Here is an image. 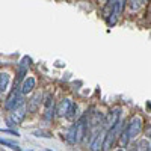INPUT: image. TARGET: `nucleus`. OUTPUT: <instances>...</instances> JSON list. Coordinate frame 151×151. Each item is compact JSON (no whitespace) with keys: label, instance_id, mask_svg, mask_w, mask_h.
Here are the masks:
<instances>
[{"label":"nucleus","instance_id":"f257e3e1","mask_svg":"<svg viewBox=\"0 0 151 151\" xmlns=\"http://www.w3.org/2000/svg\"><path fill=\"white\" fill-rule=\"evenodd\" d=\"M27 106H26V103L24 104H21L20 107H17V109H14L11 112V115L9 116H6V124L9 125V127H15V125H18V124H21L23 122V119H24V116H26V113H27Z\"/></svg>","mask_w":151,"mask_h":151},{"label":"nucleus","instance_id":"f03ea898","mask_svg":"<svg viewBox=\"0 0 151 151\" xmlns=\"http://www.w3.org/2000/svg\"><path fill=\"white\" fill-rule=\"evenodd\" d=\"M142 125H144V121H142V118L139 116V115H133L132 116V119L129 121V124H127V132H129V134H130V137H136L137 134H139L141 132H142Z\"/></svg>","mask_w":151,"mask_h":151},{"label":"nucleus","instance_id":"7ed1b4c3","mask_svg":"<svg viewBox=\"0 0 151 151\" xmlns=\"http://www.w3.org/2000/svg\"><path fill=\"white\" fill-rule=\"evenodd\" d=\"M119 118H121V109H119V107L112 109V110L107 113V115H106V118H104V125H106V129L109 130V129H112V127H115V125L121 121Z\"/></svg>","mask_w":151,"mask_h":151},{"label":"nucleus","instance_id":"20e7f679","mask_svg":"<svg viewBox=\"0 0 151 151\" xmlns=\"http://www.w3.org/2000/svg\"><path fill=\"white\" fill-rule=\"evenodd\" d=\"M103 144H104V133L98 132L89 142V151H103Z\"/></svg>","mask_w":151,"mask_h":151},{"label":"nucleus","instance_id":"39448f33","mask_svg":"<svg viewBox=\"0 0 151 151\" xmlns=\"http://www.w3.org/2000/svg\"><path fill=\"white\" fill-rule=\"evenodd\" d=\"M41 103H42V92H36V94L29 100V104H27L29 112H30V113H35L38 109H40Z\"/></svg>","mask_w":151,"mask_h":151},{"label":"nucleus","instance_id":"423d86ee","mask_svg":"<svg viewBox=\"0 0 151 151\" xmlns=\"http://www.w3.org/2000/svg\"><path fill=\"white\" fill-rule=\"evenodd\" d=\"M71 104H73V101H71L70 98H64V100H62V101L58 104V107H56V115H58V116H67V113H68Z\"/></svg>","mask_w":151,"mask_h":151},{"label":"nucleus","instance_id":"0eeeda50","mask_svg":"<svg viewBox=\"0 0 151 151\" xmlns=\"http://www.w3.org/2000/svg\"><path fill=\"white\" fill-rule=\"evenodd\" d=\"M36 86V79L35 77H26L24 82L21 83V94L26 95V94H30L33 91V88Z\"/></svg>","mask_w":151,"mask_h":151},{"label":"nucleus","instance_id":"6e6552de","mask_svg":"<svg viewBox=\"0 0 151 151\" xmlns=\"http://www.w3.org/2000/svg\"><path fill=\"white\" fill-rule=\"evenodd\" d=\"M132 151H151V145H150L148 139H139Z\"/></svg>","mask_w":151,"mask_h":151},{"label":"nucleus","instance_id":"1a4fd4ad","mask_svg":"<svg viewBox=\"0 0 151 151\" xmlns=\"http://www.w3.org/2000/svg\"><path fill=\"white\" fill-rule=\"evenodd\" d=\"M8 85H9V74L8 73H2L0 74V92H5L8 89Z\"/></svg>","mask_w":151,"mask_h":151},{"label":"nucleus","instance_id":"9d476101","mask_svg":"<svg viewBox=\"0 0 151 151\" xmlns=\"http://www.w3.org/2000/svg\"><path fill=\"white\" fill-rule=\"evenodd\" d=\"M77 115H79V104H77V103H73L65 118H68V119H71V121H73V119H74L76 116H77Z\"/></svg>","mask_w":151,"mask_h":151},{"label":"nucleus","instance_id":"9b49d317","mask_svg":"<svg viewBox=\"0 0 151 151\" xmlns=\"http://www.w3.org/2000/svg\"><path fill=\"white\" fill-rule=\"evenodd\" d=\"M130 139H132V137H130L127 129H124V130L121 132V134H119V145H121V147H127V144H129Z\"/></svg>","mask_w":151,"mask_h":151},{"label":"nucleus","instance_id":"f8f14e48","mask_svg":"<svg viewBox=\"0 0 151 151\" xmlns=\"http://www.w3.org/2000/svg\"><path fill=\"white\" fill-rule=\"evenodd\" d=\"M124 3H125V0H116L115 5H113V14H115L116 17H119L121 11H122V8H124Z\"/></svg>","mask_w":151,"mask_h":151},{"label":"nucleus","instance_id":"ddd939ff","mask_svg":"<svg viewBox=\"0 0 151 151\" xmlns=\"http://www.w3.org/2000/svg\"><path fill=\"white\" fill-rule=\"evenodd\" d=\"M55 112H56V107L53 106V107H48V109H45V112H44V118L45 119H53V116H55Z\"/></svg>","mask_w":151,"mask_h":151},{"label":"nucleus","instance_id":"4468645a","mask_svg":"<svg viewBox=\"0 0 151 151\" xmlns=\"http://www.w3.org/2000/svg\"><path fill=\"white\" fill-rule=\"evenodd\" d=\"M139 6H141V0H130V11L132 12L137 11V9H139Z\"/></svg>","mask_w":151,"mask_h":151},{"label":"nucleus","instance_id":"2eb2a0df","mask_svg":"<svg viewBox=\"0 0 151 151\" xmlns=\"http://www.w3.org/2000/svg\"><path fill=\"white\" fill-rule=\"evenodd\" d=\"M2 142V145H8V147H11V148H15V150H18V145L17 144H14V142H11V141H0Z\"/></svg>","mask_w":151,"mask_h":151},{"label":"nucleus","instance_id":"dca6fc26","mask_svg":"<svg viewBox=\"0 0 151 151\" xmlns=\"http://www.w3.org/2000/svg\"><path fill=\"white\" fill-rule=\"evenodd\" d=\"M35 136H38V137H50V133H47V132H42V130H38V132H35L33 133Z\"/></svg>","mask_w":151,"mask_h":151},{"label":"nucleus","instance_id":"f3484780","mask_svg":"<svg viewBox=\"0 0 151 151\" xmlns=\"http://www.w3.org/2000/svg\"><path fill=\"white\" fill-rule=\"evenodd\" d=\"M2 133H9V134H15V136H20V133L17 130H11V129H2Z\"/></svg>","mask_w":151,"mask_h":151},{"label":"nucleus","instance_id":"a211bd4d","mask_svg":"<svg viewBox=\"0 0 151 151\" xmlns=\"http://www.w3.org/2000/svg\"><path fill=\"white\" fill-rule=\"evenodd\" d=\"M145 134H147V137H148V139H151V125H148V127H147V130H145Z\"/></svg>","mask_w":151,"mask_h":151},{"label":"nucleus","instance_id":"6ab92c4d","mask_svg":"<svg viewBox=\"0 0 151 151\" xmlns=\"http://www.w3.org/2000/svg\"><path fill=\"white\" fill-rule=\"evenodd\" d=\"M116 151H124V148H119V150H116Z\"/></svg>","mask_w":151,"mask_h":151},{"label":"nucleus","instance_id":"aec40b11","mask_svg":"<svg viewBox=\"0 0 151 151\" xmlns=\"http://www.w3.org/2000/svg\"><path fill=\"white\" fill-rule=\"evenodd\" d=\"M147 106H148V107H150V109H151V103H148V104H147Z\"/></svg>","mask_w":151,"mask_h":151}]
</instances>
